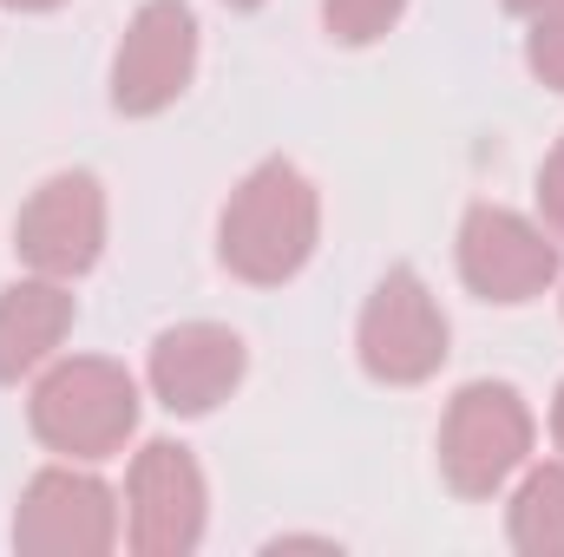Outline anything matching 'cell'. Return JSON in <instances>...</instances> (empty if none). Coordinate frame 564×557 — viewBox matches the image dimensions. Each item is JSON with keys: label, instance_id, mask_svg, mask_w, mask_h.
I'll return each mask as SVG.
<instances>
[{"label": "cell", "instance_id": "cell-15", "mask_svg": "<svg viewBox=\"0 0 564 557\" xmlns=\"http://www.w3.org/2000/svg\"><path fill=\"white\" fill-rule=\"evenodd\" d=\"M539 210H545L552 237H564V139L552 144V157L539 164Z\"/></svg>", "mask_w": 564, "mask_h": 557}, {"label": "cell", "instance_id": "cell-2", "mask_svg": "<svg viewBox=\"0 0 564 557\" xmlns=\"http://www.w3.org/2000/svg\"><path fill=\"white\" fill-rule=\"evenodd\" d=\"M26 426L59 459H112L139 433V381L106 354H73L33 381Z\"/></svg>", "mask_w": 564, "mask_h": 557}, {"label": "cell", "instance_id": "cell-6", "mask_svg": "<svg viewBox=\"0 0 564 557\" xmlns=\"http://www.w3.org/2000/svg\"><path fill=\"white\" fill-rule=\"evenodd\" d=\"M13 545L26 557H106L119 545V499L79 466H46L26 479L13 512Z\"/></svg>", "mask_w": 564, "mask_h": 557}, {"label": "cell", "instance_id": "cell-9", "mask_svg": "<svg viewBox=\"0 0 564 557\" xmlns=\"http://www.w3.org/2000/svg\"><path fill=\"white\" fill-rule=\"evenodd\" d=\"M459 276L479 302L519 308L558 282V243L506 204H473L459 223Z\"/></svg>", "mask_w": 564, "mask_h": 557}, {"label": "cell", "instance_id": "cell-19", "mask_svg": "<svg viewBox=\"0 0 564 557\" xmlns=\"http://www.w3.org/2000/svg\"><path fill=\"white\" fill-rule=\"evenodd\" d=\"M224 7H263V0H224Z\"/></svg>", "mask_w": 564, "mask_h": 557}, {"label": "cell", "instance_id": "cell-8", "mask_svg": "<svg viewBox=\"0 0 564 557\" xmlns=\"http://www.w3.org/2000/svg\"><path fill=\"white\" fill-rule=\"evenodd\" d=\"M204 472L191 446L151 439L126 479V538L139 557H191L204 545Z\"/></svg>", "mask_w": 564, "mask_h": 557}, {"label": "cell", "instance_id": "cell-11", "mask_svg": "<svg viewBox=\"0 0 564 557\" xmlns=\"http://www.w3.org/2000/svg\"><path fill=\"white\" fill-rule=\"evenodd\" d=\"M73 328V288L53 276H26L0 288V387L40 374Z\"/></svg>", "mask_w": 564, "mask_h": 557}, {"label": "cell", "instance_id": "cell-12", "mask_svg": "<svg viewBox=\"0 0 564 557\" xmlns=\"http://www.w3.org/2000/svg\"><path fill=\"white\" fill-rule=\"evenodd\" d=\"M506 538L525 557H564V466H532L506 505Z\"/></svg>", "mask_w": 564, "mask_h": 557}, {"label": "cell", "instance_id": "cell-14", "mask_svg": "<svg viewBox=\"0 0 564 557\" xmlns=\"http://www.w3.org/2000/svg\"><path fill=\"white\" fill-rule=\"evenodd\" d=\"M525 66L539 86L564 92V0H552L545 13H532V40H525Z\"/></svg>", "mask_w": 564, "mask_h": 557}, {"label": "cell", "instance_id": "cell-17", "mask_svg": "<svg viewBox=\"0 0 564 557\" xmlns=\"http://www.w3.org/2000/svg\"><path fill=\"white\" fill-rule=\"evenodd\" d=\"M552 439H558V452H564V387H558V401H552Z\"/></svg>", "mask_w": 564, "mask_h": 557}, {"label": "cell", "instance_id": "cell-5", "mask_svg": "<svg viewBox=\"0 0 564 557\" xmlns=\"http://www.w3.org/2000/svg\"><path fill=\"white\" fill-rule=\"evenodd\" d=\"M106 250V190L93 171H53L13 217V256L33 276L79 282Z\"/></svg>", "mask_w": 564, "mask_h": 557}, {"label": "cell", "instance_id": "cell-7", "mask_svg": "<svg viewBox=\"0 0 564 557\" xmlns=\"http://www.w3.org/2000/svg\"><path fill=\"white\" fill-rule=\"evenodd\" d=\"M197 73V13L184 0H144L112 53V112L158 119Z\"/></svg>", "mask_w": 564, "mask_h": 557}, {"label": "cell", "instance_id": "cell-13", "mask_svg": "<svg viewBox=\"0 0 564 557\" xmlns=\"http://www.w3.org/2000/svg\"><path fill=\"white\" fill-rule=\"evenodd\" d=\"M401 13H408V0H322V26L341 46H375Z\"/></svg>", "mask_w": 564, "mask_h": 557}, {"label": "cell", "instance_id": "cell-10", "mask_svg": "<svg viewBox=\"0 0 564 557\" xmlns=\"http://www.w3.org/2000/svg\"><path fill=\"white\" fill-rule=\"evenodd\" d=\"M243 368H250V354H243L237 328H224V321H177V328H164L151 341L144 381H151V394H158L164 414L197 419L237 394Z\"/></svg>", "mask_w": 564, "mask_h": 557}, {"label": "cell", "instance_id": "cell-18", "mask_svg": "<svg viewBox=\"0 0 564 557\" xmlns=\"http://www.w3.org/2000/svg\"><path fill=\"white\" fill-rule=\"evenodd\" d=\"M506 7H512V13H545L552 0H506Z\"/></svg>", "mask_w": 564, "mask_h": 557}, {"label": "cell", "instance_id": "cell-3", "mask_svg": "<svg viewBox=\"0 0 564 557\" xmlns=\"http://www.w3.org/2000/svg\"><path fill=\"white\" fill-rule=\"evenodd\" d=\"M532 452V407L506 381H473L440 419V472L459 499H492Z\"/></svg>", "mask_w": 564, "mask_h": 557}, {"label": "cell", "instance_id": "cell-16", "mask_svg": "<svg viewBox=\"0 0 564 557\" xmlns=\"http://www.w3.org/2000/svg\"><path fill=\"white\" fill-rule=\"evenodd\" d=\"M0 7H13V13H53V7H66V0H0Z\"/></svg>", "mask_w": 564, "mask_h": 557}, {"label": "cell", "instance_id": "cell-1", "mask_svg": "<svg viewBox=\"0 0 564 557\" xmlns=\"http://www.w3.org/2000/svg\"><path fill=\"white\" fill-rule=\"evenodd\" d=\"M315 237H322V197L289 157H263L217 217V256L250 288L302 276V263L315 256Z\"/></svg>", "mask_w": 564, "mask_h": 557}, {"label": "cell", "instance_id": "cell-4", "mask_svg": "<svg viewBox=\"0 0 564 557\" xmlns=\"http://www.w3.org/2000/svg\"><path fill=\"white\" fill-rule=\"evenodd\" d=\"M355 354L381 387H421L446 361V315L414 270H388L361 308Z\"/></svg>", "mask_w": 564, "mask_h": 557}]
</instances>
